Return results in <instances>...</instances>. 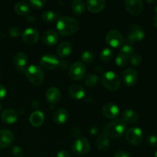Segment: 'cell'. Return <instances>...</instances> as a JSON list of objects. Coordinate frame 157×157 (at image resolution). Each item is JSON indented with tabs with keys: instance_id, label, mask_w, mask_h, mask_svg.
<instances>
[{
	"instance_id": "obj_1",
	"label": "cell",
	"mask_w": 157,
	"mask_h": 157,
	"mask_svg": "<svg viewBox=\"0 0 157 157\" xmlns=\"http://www.w3.org/2000/svg\"><path fill=\"white\" fill-rule=\"evenodd\" d=\"M56 28L61 35L68 36L75 34L79 29V21L72 17L61 16L58 18Z\"/></svg>"
},
{
	"instance_id": "obj_2",
	"label": "cell",
	"mask_w": 157,
	"mask_h": 157,
	"mask_svg": "<svg viewBox=\"0 0 157 157\" xmlns=\"http://www.w3.org/2000/svg\"><path fill=\"white\" fill-rule=\"evenodd\" d=\"M127 132V124L122 119H116L107 124L104 128V135L107 137L120 138Z\"/></svg>"
},
{
	"instance_id": "obj_3",
	"label": "cell",
	"mask_w": 157,
	"mask_h": 157,
	"mask_svg": "<svg viewBox=\"0 0 157 157\" xmlns=\"http://www.w3.org/2000/svg\"><path fill=\"white\" fill-rule=\"evenodd\" d=\"M25 76L27 77L28 80L35 86H40L44 79V71L41 67L35 64L27 67L25 70Z\"/></svg>"
},
{
	"instance_id": "obj_4",
	"label": "cell",
	"mask_w": 157,
	"mask_h": 157,
	"mask_svg": "<svg viewBox=\"0 0 157 157\" xmlns=\"http://www.w3.org/2000/svg\"><path fill=\"white\" fill-rule=\"evenodd\" d=\"M121 78L114 71H107L101 77V84L105 88L110 90H117L121 87Z\"/></svg>"
},
{
	"instance_id": "obj_5",
	"label": "cell",
	"mask_w": 157,
	"mask_h": 157,
	"mask_svg": "<svg viewBox=\"0 0 157 157\" xmlns=\"http://www.w3.org/2000/svg\"><path fill=\"white\" fill-rule=\"evenodd\" d=\"M90 142L85 137H79L72 144L71 150L75 156H83L90 150Z\"/></svg>"
},
{
	"instance_id": "obj_6",
	"label": "cell",
	"mask_w": 157,
	"mask_h": 157,
	"mask_svg": "<svg viewBox=\"0 0 157 157\" xmlns=\"http://www.w3.org/2000/svg\"><path fill=\"white\" fill-rule=\"evenodd\" d=\"M145 38V32L143 28L137 24H132L129 28L127 39L130 44L142 41Z\"/></svg>"
},
{
	"instance_id": "obj_7",
	"label": "cell",
	"mask_w": 157,
	"mask_h": 157,
	"mask_svg": "<svg viewBox=\"0 0 157 157\" xmlns=\"http://www.w3.org/2000/svg\"><path fill=\"white\" fill-rule=\"evenodd\" d=\"M106 41L110 47L121 48L124 44V38L119 31L113 29L107 32L106 35Z\"/></svg>"
},
{
	"instance_id": "obj_8",
	"label": "cell",
	"mask_w": 157,
	"mask_h": 157,
	"mask_svg": "<svg viewBox=\"0 0 157 157\" xmlns=\"http://www.w3.org/2000/svg\"><path fill=\"white\" fill-rule=\"evenodd\" d=\"M126 139L129 144L137 146L142 142L143 131L139 127H131L126 132Z\"/></svg>"
},
{
	"instance_id": "obj_9",
	"label": "cell",
	"mask_w": 157,
	"mask_h": 157,
	"mask_svg": "<svg viewBox=\"0 0 157 157\" xmlns=\"http://www.w3.org/2000/svg\"><path fill=\"white\" fill-rule=\"evenodd\" d=\"M85 72L86 68L84 64L81 61H76L69 69V76L74 81H80L84 77Z\"/></svg>"
},
{
	"instance_id": "obj_10",
	"label": "cell",
	"mask_w": 157,
	"mask_h": 157,
	"mask_svg": "<svg viewBox=\"0 0 157 157\" xmlns=\"http://www.w3.org/2000/svg\"><path fill=\"white\" fill-rule=\"evenodd\" d=\"M59 60L55 55L48 54L42 56L40 59V64L46 70H53L59 66Z\"/></svg>"
},
{
	"instance_id": "obj_11",
	"label": "cell",
	"mask_w": 157,
	"mask_h": 157,
	"mask_svg": "<svg viewBox=\"0 0 157 157\" xmlns=\"http://www.w3.org/2000/svg\"><path fill=\"white\" fill-rule=\"evenodd\" d=\"M127 12L133 15H139L144 10V3L140 0H127L124 2Z\"/></svg>"
},
{
	"instance_id": "obj_12",
	"label": "cell",
	"mask_w": 157,
	"mask_h": 157,
	"mask_svg": "<svg viewBox=\"0 0 157 157\" xmlns=\"http://www.w3.org/2000/svg\"><path fill=\"white\" fill-rule=\"evenodd\" d=\"M39 32L34 28H29L25 29L21 35L22 41L28 44H35L39 39Z\"/></svg>"
},
{
	"instance_id": "obj_13",
	"label": "cell",
	"mask_w": 157,
	"mask_h": 157,
	"mask_svg": "<svg viewBox=\"0 0 157 157\" xmlns=\"http://www.w3.org/2000/svg\"><path fill=\"white\" fill-rule=\"evenodd\" d=\"M122 78L126 85L133 87L138 81V73L135 69L127 68L123 72Z\"/></svg>"
},
{
	"instance_id": "obj_14",
	"label": "cell",
	"mask_w": 157,
	"mask_h": 157,
	"mask_svg": "<svg viewBox=\"0 0 157 157\" xmlns=\"http://www.w3.org/2000/svg\"><path fill=\"white\" fill-rule=\"evenodd\" d=\"M102 113L107 118L114 119L120 114V109L117 104L113 103H107L103 107Z\"/></svg>"
},
{
	"instance_id": "obj_15",
	"label": "cell",
	"mask_w": 157,
	"mask_h": 157,
	"mask_svg": "<svg viewBox=\"0 0 157 157\" xmlns=\"http://www.w3.org/2000/svg\"><path fill=\"white\" fill-rule=\"evenodd\" d=\"M41 40H42V42L46 45H55L59 41V36L55 31L48 30L43 34Z\"/></svg>"
},
{
	"instance_id": "obj_16",
	"label": "cell",
	"mask_w": 157,
	"mask_h": 157,
	"mask_svg": "<svg viewBox=\"0 0 157 157\" xmlns=\"http://www.w3.org/2000/svg\"><path fill=\"white\" fill-rule=\"evenodd\" d=\"M14 140L13 133L9 130H0V148H6L11 146Z\"/></svg>"
},
{
	"instance_id": "obj_17",
	"label": "cell",
	"mask_w": 157,
	"mask_h": 157,
	"mask_svg": "<svg viewBox=\"0 0 157 157\" xmlns=\"http://www.w3.org/2000/svg\"><path fill=\"white\" fill-rule=\"evenodd\" d=\"M86 6L91 13H99L105 8L106 2L104 0H89L86 3Z\"/></svg>"
},
{
	"instance_id": "obj_18",
	"label": "cell",
	"mask_w": 157,
	"mask_h": 157,
	"mask_svg": "<svg viewBox=\"0 0 157 157\" xmlns=\"http://www.w3.org/2000/svg\"><path fill=\"white\" fill-rule=\"evenodd\" d=\"M18 115L15 110L12 109H6L1 114V119L7 124H13L18 121Z\"/></svg>"
},
{
	"instance_id": "obj_19",
	"label": "cell",
	"mask_w": 157,
	"mask_h": 157,
	"mask_svg": "<svg viewBox=\"0 0 157 157\" xmlns=\"http://www.w3.org/2000/svg\"><path fill=\"white\" fill-rule=\"evenodd\" d=\"M68 93L72 98L75 100H81L85 96V90L82 86L74 84L69 87Z\"/></svg>"
},
{
	"instance_id": "obj_20",
	"label": "cell",
	"mask_w": 157,
	"mask_h": 157,
	"mask_svg": "<svg viewBox=\"0 0 157 157\" xmlns=\"http://www.w3.org/2000/svg\"><path fill=\"white\" fill-rule=\"evenodd\" d=\"M13 62L15 64V67L18 71L25 70L28 62L27 56L25 55V54L22 53V52H18L14 57Z\"/></svg>"
},
{
	"instance_id": "obj_21",
	"label": "cell",
	"mask_w": 157,
	"mask_h": 157,
	"mask_svg": "<svg viewBox=\"0 0 157 157\" xmlns=\"http://www.w3.org/2000/svg\"><path fill=\"white\" fill-rule=\"evenodd\" d=\"M61 91L56 87H50L46 92V99L51 104H55L61 99Z\"/></svg>"
},
{
	"instance_id": "obj_22",
	"label": "cell",
	"mask_w": 157,
	"mask_h": 157,
	"mask_svg": "<svg viewBox=\"0 0 157 157\" xmlns=\"http://www.w3.org/2000/svg\"><path fill=\"white\" fill-rule=\"evenodd\" d=\"M122 120L125 122V124H136L138 120H139V114L134 110L128 109V110H126L123 113Z\"/></svg>"
},
{
	"instance_id": "obj_23",
	"label": "cell",
	"mask_w": 157,
	"mask_h": 157,
	"mask_svg": "<svg viewBox=\"0 0 157 157\" xmlns=\"http://www.w3.org/2000/svg\"><path fill=\"white\" fill-rule=\"evenodd\" d=\"M68 118V113L65 109L60 108L55 112L53 116V120L55 123L58 125H62L65 124Z\"/></svg>"
},
{
	"instance_id": "obj_24",
	"label": "cell",
	"mask_w": 157,
	"mask_h": 157,
	"mask_svg": "<svg viewBox=\"0 0 157 157\" xmlns=\"http://www.w3.org/2000/svg\"><path fill=\"white\" fill-rule=\"evenodd\" d=\"M73 46L69 41H63L62 43L59 44L57 49V54L58 56L61 58H65L69 56L72 52Z\"/></svg>"
},
{
	"instance_id": "obj_25",
	"label": "cell",
	"mask_w": 157,
	"mask_h": 157,
	"mask_svg": "<svg viewBox=\"0 0 157 157\" xmlns=\"http://www.w3.org/2000/svg\"><path fill=\"white\" fill-rule=\"evenodd\" d=\"M44 121V115L39 110H35L31 114L29 117V122L33 127H38L43 124Z\"/></svg>"
},
{
	"instance_id": "obj_26",
	"label": "cell",
	"mask_w": 157,
	"mask_h": 157,
	"mask_svg": "<svg viewBox=\"0 0 157 157\" xmlns=\"http://www.w3.org/2000/svg\"><path fill=\"white\" fill-rule=\"evenodd\" d=\"M86 5L82 0H75L71 3V9L75 15H81L85 12Z\"/></svg>"
},
{
	"instance_id": "obj_27",
	"label": "cell",
	"mask_w": 157,
	"mask_h": 157,
	"mask_svg": "<svg viewBox=\"0 0 157 157\" xmlns=\"http://www.w3.org/2000/svg\"><path fill=\"white\" fill-rule=\"evenodd\" d=\"M15 11L18 15H26L30 12V6L25 2H19L15 4Z\"/></svg>"
},
{
	"instance_id": "obj_28",
	"label": "cell",
	"mask_w": 157,
	"mask_h": 157,
	"mask_svg": "<svg viewBox=\"0 0 157 157\" xmlns=\"http://www.w3.org/2000/svg\"><path fill=\"white\" fill-rule=\"evenodd\" d=\"M97 145H98V148L101 151H105L109 148L110 146V140L109 138L107 137L106 135H101L98 137V141H97Z\"/></svg>"
},
{
	"instance_id": "obj_29",
	"label": "cell",
	"mask_w": 157,
	"mask_h": 157,
	"mask_svg": "<svg viewBox=\"0 0 157 157\" xmlns=\"http://www.w3.org/2000/svg\"><path fill=\"white\" fill-rule=\"evenodd\" d=\"M41 18L45 23H51L55 21L58 18V15L56 12L52 10H48L43 12Z\"/></svg>"
},
{
	"instance_id": "obj_30",
	"label": "cell",
	"mask_w": 157,
	"mask_h": 157,
	"mask_svg": "<svg viewBox=\"0 0 157 157\" xmlns=\"http://www.w3.org/2000/svg\"><path fill=\"white\" fill-rule=\"evenodd\" d=\"M100 56H101V59L103 61H104V62H109L113 58V52L109 48H104L101 51Z\"/></svg>"
},
{
	"instance_id": "obj_31",
	"label": "cell",
	"mask_w": 157,
	"mask_h": 157,
	"mask_svg": "<svg viewBox=\"0 0 157 157\" xmlns=\"http://www.w3.org/2000/svg\"><path fill=\"white\" fill-rule=\"evenodd\" d=\"M84 83L89 87H95L98 83V77L94 74H89L85 77Z\"/></svg>"
},
{
	"instance_id": "obj_32",
	"label": "cell",
	"mask_w": 157,
	"mask_h": 157,
	"mask_svg": "<svg viewBox=\"0 0 157 157\" xmlns=\"http://www.w3.org/2000/svg\"><path fill=\"white\" fill-rule=\"evenodd\" d=\"M129 62V58L122 53H120L116 57V64L121 67H127Z\"/></svg>"
},
{
	"instance_id": "obj_33",
	"label": "cell",
	"mask_w": 157,
	"mask_h": 157,
	"mask_svg": "<svg viewBox=\"0 0 157 157\" xmlns=\"http://www.w3.org/2000/svg\"><path fill=\"white\" fill-rule=\"evenodd\" d=\"M121 53L124 54L129 58L134 54V48L131 45V44L126 43V44H123L121 47Z\"/></svg>"
},
{
	"instance_id": "obj_34",
	"label": "cell",
	"mask_w": 157,
	"mask_h": 157,
	"mask_svg": "<svg viewBox=\"0 0 157 157\" xmlns=\"http://www.w3.org/2000/svg\"><path fill=\"white\" fill-rule=\"evenodd\" d=\"M81 60L86 64H90L94 60V55L91 52L86 51L81 54Z\"/></svg>"
},
{
	"instance_id": "obj_35",
	"label": "cell",
	"mask_w": 157,
	"mask_h": 157,
	"mask_svg": "<svg viewBox=\"0 0 157 157\" xmlns=\"http://www.w3.org/2000/svg\"><path fill=\"white\" fill-rule=\"evenodd\" d=\"M130 61L132 65L133 66H139L140 65L143 61V58L139 54H133L132 56H130Z\"/></svg>"
},
{
	"instance_id": "obj_36",
	"label": "cell",
	"mask_w": 157,
	"mask_h": 157,
	"mask_svg": "<svg viewBox=\"0 0 157 157\" xmlns=\"http://www.w3.org/2000/svg\"><path fill=\"white\" fill-rule=\"evenodd\" d=\"M45 3L46 2L44 0H32L29 2V5L31 7L35 9H41Z\"/></svg>"
},
{
	"instance_id": "obj_37",
	"label": "cell",
	"mask_w": 157,
	"mask_h": 157,
	"mask_svg": "<svg viewBox=\"0 0 157 157\" xmlns=\"http://www.w3.org/2000/svg\"><path fill=\"white\" fill-rule=\"evenodd\" d=\"M9 35H10L12 38H18V37L20 36V35H21V30H20V29L18 27L13 26V27H11L10 29H9Z\"/></svg>"
},
{
	"instance_id": "obj_38",
	"label": "cell",
	"mask_w": 157,
	"mask_h": 157,
	"mask_svg": "<svg viewBox=\"0 0 157 157\" xmlns=\"http://www.w3.org/2000/svg\"><path fill=\"white\" fill-rule=\"evenodd\" d=\"M11 152H12V154L15 157H22L23 153H24L22 149L18 147V146H15V147H12Z\"/></svg>"
},
{
	"instance_id": "obj_39",
	"label": "cell",
	"mask_w": 157,
	"mask_h": 157,
	"mask_svg": "<svg viewBox=\"0 0 157 157\" xmlns=\"http://www.w3.org/2000/svg\"><path fill=\"white\" fill-rule=\"evenodd\" d=\"M148 143L152 147L157 148V136L156 135L152 134L148 137Z\"/></svg>"
},
{
	"instance_id": "obj_40",
	"label": "cell",
	"mask_w": 157,
	"mask_h": 157,
	"mask_svg": "<svg viewBox=\"0 0 157 157\" xmlns=\"http://www.w3.org/2000/svg\"><path fill=\"white\" fill-rule=\"evenodd\" d=\"M81 130H80L79 128H77V127H75V128H73L71 130V136H73V137H78V136H81Z\"/></svg>"
},
{
	"instance_id": "obj_41",
	"label": "cell",
	"mask_w": 157,
	"mask_h": 157,
	"mask_svg": "<svg viewBox=\"0 0 157 157\" xmlns=\"http://www.w3.org/2000/svg\"><path fill=\"white\" fill-rule=\"evenodd\" d=\"M114 157H130V155L127 151L124 150H119L115 153Z\"/></svg>"
},
{
	"instance_id": "obj_42",
	"label": "cell",
	"mask_w": 157,
	"mask_h": 157,
	"mask_svg": "<svg viewBox=\"0 0 157 157\" xmlns=\"http://www.w3.org/2000/svg\"><path fill=\"white\" fill-rule=\"evenodd\" d=\"M6 95V88L4 85L0 84V101L2 100Z\"/></svg>"
},
{
	"instance_id": "obj_43",
	"label": "cell",
	"mask_w": 157,
	"mask_h": 157,
	"mask_svg": "<svg viewBox=\"0 0 157 157\" xmlns=\"http://www.w3.org/2000/svg\"><path fill=\"white\" fill-rule=\"evenodd\" d=\"M57 157H71L70 153L66 150H61L57 154Z\"/></svg>"
},
{
	"instance_id": "obj_44",
	"label": "cell",
	"mask_w": 157,
	"mask_h": 157,
	"mask_svg": "<svg viewBox=\"0 0 157 157\" xmlns=\"http://www.w3.org/2000/svg\"><path fill=\"white\" fill-rule=\"evenodd\" d=\"M98 132H99V130H98V127H92L90 129V134L93 135V136H95L96 134H98Z\"/></svg>"
},
{
	"instance_id": "obj_45",
	"label": "cell",
	"mask_w": 157,
	"mask_h": 157,
	"mask_svg": "<svg viewBox=\"0 0 157 157\" xmlns=\"http://www.w3.org/2000/svg\"><path fill=\"white\" fill-rule=\"evenodd\" d=\"M67 66H68L67 62H66L65 61H60L59 66H58V67H61V68H62V69H65V68H67Z\"/></svg>"
},
{
	"instance_id": "obj_46",
	"label": "cell",
	"mask_w": 157,
	"mask_h": 157,
	"mask_svg": "<svg viewBox=\"0 0 157 157\" xmlns=\"http://www.w3.org/2000/svg\"><path fill=\"white\" fill-rule=\"evenodd\" d=\"M153 25L156 29H157V15H156V16L153 18Z\"/></svg>"
},
{
	"instance_id": "obj_47",
	"label": "cell",
	"mask_w": 157,
	"mask_h": 157,
	"mask_svg": "<svg viewBox=\"0 0 157 157\" xmlns=\"http://www.w3.org/2000/svg\"><path fill=\"white\" fill-rule=\"evenodd\" d=\"M154 12H156V15H157V6H156V7L154 8Z\"/></svg>"
},
{
	"instance_id": "obj_48",
	"label": "cell",
	"mask_w": 157,
	"mask_h": 157,
	"mask_svg": "<svg viewBox=\"0 0 157 157\" xmlns=\"http://www.w3.org/2000/svg\"><path fill=\"white\" fill-rule=\"evenodd\" d=\"M147 2H148V3H154V2H156V1H152V2H150V1H147Z\"/></svg>"
},
{
	"instance_id": "obj_49",
	"label": "cell",
	"mask_w": 157,
	"mask_h": 157,
	"mask_svg": "<svg viewBox=\"0 0 157 157\" xmlns=\"http://www.w3.org/2000/svg\"><path fill=\"white\" fill-rule=\"evenodd\" d=\"M2 104H0V111L2 110Z\"/></svg>"
},
{
	"instance_id": "obj_50",
	"label": "cell",
	"mask_w": 157,
	"mask_h": 157,
	"mask_svg": "<svg viewBox=\"0 0 157 157\" xmlns=\"http://www.w3.org/2000/svg\"><path fill=\"white\" fill-rule=\"evenodd\" d=\"M154 157H157V151L156 152V153H155V154H154Z\"/></svg>"
},
{
	"instance_id": "obj_51",
	"label": "cell",
	"mask_w": 157,
	"mask_h": 157,
	"mask_svg": "<svg viewBox=\"0 0 157 157\" xmlns=\"http://www.w3.org/2000/svg\"><path fill=\"white\" fill-rule=\"evenodd\" d=\"M0 77H1V71H0Z\"/></svg>"
},
{
	"instance_id": "obj_52",
	"label": "cell",
	"mask_w": 157,
	"mask_h": 157,
	"mask_svg": "<svg viewBox=\"0 0 157 157\" xmlns=\"http://www.w3.org/2000/svg\"><path fill=\"white\" fill-rule=\"evenodd\" d=\"M156 127H157V122H156Z\"/></svg>"
}]
</instances>
